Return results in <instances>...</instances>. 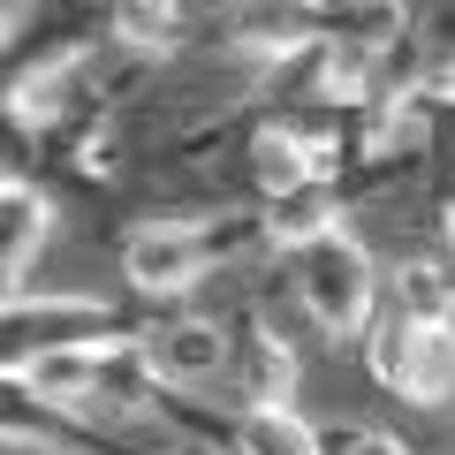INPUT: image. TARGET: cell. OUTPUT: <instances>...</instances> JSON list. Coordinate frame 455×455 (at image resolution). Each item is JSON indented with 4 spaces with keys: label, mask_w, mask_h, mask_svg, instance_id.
Returning a JSON list of instances; mask_svg holds the SVG:
<instances>
[{
    "label": "cell",
    "mask_w": 455,
    "mask_h": 455,
    "mask_svg": "<svg viewBox=\"0 0 455 455\" xmlns=\"http://www.w3.org/2000/svg\"><path fill=\"white\" fill-rule=\"evenodd\" d=\"M395 319H455V266L448 259H403L387 281Z\"/></svg>",
    "instance_id": "30bf717a"
},
{
    "label": "cell",
    "mask_w": 455,
    "mask_h": 455,
    "mask_svg": "<svg viewBox=\"0 0 455 455\" xmlns=\"http://www.w3.org/2000/svg\"><path fill=\"white\" fill-rule=\"evenodd\" d=\"M145 334V319H130L107 296L84 289H53V296H8V319H0V372H23V364L68 357V349H122V341Z\"/></svg>",
    "instance_id": "3957f363"
},
{
    "label": "cell",
    "mask_w": 455,
    "mask_h": 455,
    "mask_svg": "<svg viewBox=\"0 0 455 455\" xmlns=\"http://www.w3.org/2000/svg\"><path fill=\"white\" fill-rule=\"evenodd\" d=\"M228 455H326V433L289 403H243L228 418Z\"/></svg>",
    "instance_id": "9c48e42d"
},
{
    "label": "cell",
    "mask_w": 455,
    "mask_h": 455,
    "mask_svg": "<svg viewBox=\"0 0 455 455\" xmlns=\"http://www.w3.org/2000/svg\"><path fill=\"white\" fill-rule=\"evenodd\" d=\"M326 455H410V448L379 425H341V433H326Z\"/></svg>",
    "instance_id": "8fae6325"
},
{
    "label": "cell",
    "mask_w": 455,
    "mask_h": 455,
    "mask_svg": "<svg viewBox=\"0 0 455 455\" xmlns=\"http://www.w3.org/2000/svg\"><path fill=\"white\" fill-rule=\"evenodd\" d=\"M0 440L16 455H31V448H53V455H137L130 440H122V425H84V418H68V410H53V403H38L31 387H16V379H0Z\"/></svg>",
    "instance_id": "8992f818"
},
{
    "label": "cell",
    "mask_w": 455,
    "mask_h": 455,
    "mask_svg": "<svg viewBox=\"0 0 455 455\" xmlns=\"http://www.w3.org/2000/svg\"><path fill=\"white\" fill-rule=\"evenodd\" d=\"M235 387L243 403H289L296 395V349L266 311H235Z\"/></svg>",
    "instance_id": "ba28073f"
},
{
    "label": "cell",
    "mask_w": 455,
    "mask_h": 455,
    "mask_svg": "<svg viewBox=\"0 0 455 455\" xmlns=\"http://www.w3.org/2000/svg\"><path fill=\"white\" fill-rule=\"evenodd\" d=\"M364 372L418 410L455 403V319H395V311H379V326L364 334Z\"/></svg>",
    "instance_id": "277c9868"
},
{
    "label": "cell",
    "mask_w": 455,
    "mask_h": 455,
    "mask_svg": "<svg viewBox=\"0 0 455 455\" xmlns=\"http://www.w3.org/2000/svg\"><path fill=\"white\" fill-rule=\"evenodd\" d=\"M182 455H228V448H182Z\"/></svg>",
    "instance_id": "4fadbf2b"
},
{
    "label": "cell",
    "mask_w": 455,
    "mask_h": 455,
    "mask_svg": "<svg viewBox=\"0 0 455 455\" xmlns=\"http://www.w3.org/2000/svg\"><path fill=\"white\" fill-rule=\"evenodd\" d=\"M137 349H145L152 379H160L167 395H197L220 372H235V326L197 319V311H160V319H145Z\"/></svg>",
    "instance_id": "5b68a950"
},
{
    "label": "cell",
    "mask_w": 455,
    "mask_h": 455,
    "mask_svg": "<svg viewBox=\"0 0 455 455\" xmlns=\"http://www.w3.org/2000/svg\"><path fill=\"white\" fill-rule=\"evenodd\" d=\"M53 235H61V197L38 175H8V190H0V281H8V296H31L38 251Z\"/></svg>",
    "instance_id": "52a82bcc"
},
{
    "label": "cell",
    "mask_w": 455,
    "mask_h": 455,
    "mask_svg": "<svg viewBox=\"0 0 455 455\" xmlns=\"http://www.w3.org/2000/svg\"><path fill=\"white\" fill-rule=\"evenodd\" d=\"M281 281H289L296 311H304L311 326H319L326 341H357L379 326V296H387V281H379L372 251L349 235V228H319V235H296V243H281Z\"/></svg>",
    "instance_id": "7a4b0ae2"
},
{
    "label": "cell",
    "mask_w": 455,
    "mask_h": 455,
    "mask_svg": "<svg viewBox=\"0 0 455 455\" xmlns=\"http://www.w3.org/2000/svg\"><path fill=\"white\" fill-rule=\"evenodd\" d=\"M440 235H448V251H455V152H448V167H440Z\"/></svg>",
    "instance_id": "7c38bea8"
},
{
    "label": "cell",
    "mask_w": 455,
    "mask_h": 455,
    "mask_svg": "<svg viewBox=\"0 0 455 455\" xmlns=\"http://www.w3.org/2000/svg\"><path fill=\"white\" fill-rule=\"evenodd\" d=\"M274 243L259 205H235V212H182V220H137L122 235V281L137 296H182L197 281H212L220 266H235L243 251Z\"/></svg>",
    "instance_id": "6da1fadb"
}]
</instances>
